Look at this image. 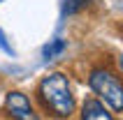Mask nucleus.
I'll use <instances>...</instances> for the list:
<instances>
[{
    "label": "nucleus",
    "mask_w": 123,
    "mask_h": 120,
    "mask_svg": "<svg viewBox=\"0 0 123 120\" xmlns=\"http://www.w3.org/2000/svg\"><path fill=\"white\" fill-rule=\"evenodd\" d=\"M37 102L42 104V109L47 111L51 118L65 120L74 113V95H72V86L70 79L63 72H51L40 81L37 86Z\"/></svg>",
    "instance_id": "obj_1"
},
{
    "label": "nucleus",
    "mask_w": 123,
    "mask_h": 120,
    "mask_svg": "<svg viewBox=\"0 0 123 120\" xmlns=\"http://www.w3.org/2000/svg\"><path fill=\"white\" fill-rule=\"evenodd\" d=\"M88 86L91 90L100 97L105 106L111 109V113H121L123 109V86L118 74L109 67H95L88 74Z\"/></svg>",
    "instance_id": "obj_2"
},
{
    "label": "nucleus",
    "mask_w": 123,
    "mask_h": 120,
    "mask_svg": "<svg viewBox=\"0 0 123 120\" xmlns=\"http://www.w3.org/2000/svg\"><path fill=\"white\" fill-rule=\"evenodd\" d=\"M5 111L12 120H40V115L35 113L33 104L28 99V95H23L21 90H12L5 97Z\"/></svg>",
    "instance_id": "obj_3"
},
{
    "label": "nucleus",
    "mask_w": 123,
    "mask_h": 120,
    "mask_svg": "<svg viewBox=\"0 0 123 120\" xmlns=\"http://www.w3.org/2000/svg\"><path fill=\"white\" fill-rule=\"evenodd\" d=\"M79 120H116V115L111 113L98 97H88V99L81 104Z\"/></svg>",
    "instance_id": "obj_4"
},
{
    "label": "nucleus",
    "mask_w": 123,
    "mask_h": 120,
    "mask_svg": "<svg viewBox=\"0 0 123 120\" xmlns=\"http://www.w3.org/2000/svg\"><path fill=\"white\" fill-rule=\"evenodd\" d=\"M63 49H65V42L63 39H56V42H51V44H47V46L42 49V53H44V58H54V55H58V53H63Z\"/></svg>",
    "instance_id": "obj_5"
},
{
    "label": "nucleus",
    "mask_w": 123,
    "mask_h": 120,
    "mask_svg": "<svg viewBox=\"0 0 123 120\" xmlns=\"http://www.w3.org/2000/svg\"><path fill=\"white\" fill-rule=\"evenodd\" d=\"M88 5V0H65V14H74Z\"/></svg>",
    "instance_id": "obj_6"
},
{
    "label": "nucleus",
    "mask_w": 123,
    "mask_h": 120,
    "mask_svg": "<svg viewBox=\"0 0 123 120\" xmlns=\"http://www.w3.org/2000/svg\"><path fill=\"white\" fill-rule=\"evenodd\" d=\"M0 49H2V51H7V53H12V46L5 42V35H2V30H0Z\"/></svg>",
    "instance_id": "obj_7"
}]
</instances>
